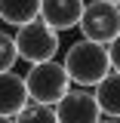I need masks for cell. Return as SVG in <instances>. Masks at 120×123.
<instances>
[{
	"label": "cell",
	"mask_w": 120,
	"mask_h": 123,
	"mask_svg": "<svg viewBox=\"0 0 120 123\" xmlns=\"http://www.w3.org/2000/svg\"><path fill=\"white\" fill-rule=\"evenodd\" d=\"M95 102H99V111L105 117H114L120 120V71H111L105 74L99 83H95Z\"/></svg>",
	"instance_id": "cell-8"
},
{
	"label": "cell",
	"mask_w": 120,
	"mask_h": 123,
	"mask_svg": "<svg viewBox=\"0 0 120 123\" xmlns=\"http://www.w3.org/2000/svg\"><path fill=\"white\" fill-rule=\"evenodd\" d=\"M86 0H40V18L52 31H71L77 28L80 15H83Z\"/></svg>",
	"instance_id": "cell-6"
},
{
	"label": "cell",
	"mask_w": 120,
	"mask_h": 123,
	"mask_svg": "<svg viewBox=\"0 0 120 123\" xmlns=\"http://www.w3.org/2000/svg\"><path fill=\"white\" fill-rule=\"evenodd\" d=\"M15 62H19V52H15V37L0 31V74L3 71H13Z\"/></svg>",
	"instance_id": "cell-11"
},
{
	"label": "cell",
	"mask_w": 120,
	"mask_h": 123,
	"mask_svg": "<svg viewBox=\"0 0 120 123\" xmlns=\"http://www.w3.org/2000/svg\"><path fill=\"white\" fill-rule=\"evenodd\" d=\"M13 123H59V117H56V108L52 105L28 102V105L13 117Z\"/></svg>",
	"instance_id": "cell-10"
},
{
	"label": "cell",
	"mask_w": 120,
	"mask_h": 123,
	"mask_svg": "<svg viewBox=\"0 0 120 123\" xmlns=\"http://www.w3.org/2000/svg\"><path fill=\"white\" fill-rule=\"evenodd\" d=\"M0 123H13V117H0Z\"/></svg>",
	"instance_id": "cell-14"
},
{
	"label": "cell",
	"mask_w": 120,
	"mask_h": 123,
	"mask_svg": "<svg viewBox=\"0 0 120 123\" xmlns=\"http://www.w3.org/2000/svg\"><path fill=\"white\" fill-rule=\"evenodd\" d=\"M34 18H40V0H0V22L19 28Z\"/></svg>",
	"instance_id": "cell-9"
},
{
	"label": "cell",
	"mask_w": 120,
	"mask_h": 123,
	"mask_svg": "<svg viewBox=\"0 0 120 123\" xmlns=\"http://www.w3.org/2000/svg\"><path fill=\"white\" fill-rule=\"evenodd\" d=\"M65 71L71 77V83H77L80 89L95 86L105 74H111V59H108V46L80 37L77 43L65 49Z\"/></svg>",
	"instance_id": "cell-1"
},
{
	"label": "cell",
	"mask_w": 120,
	"mask_h": 123,
	"mask_svg": "<svg viewBox=\"0 0 120 123\" xmlns=\"http://www.w3.org/2000/svg\"><path fill=\"white\" fill-rule=\"evenodd\" d=\"M108 59H111V71H120V34L108 43Z\"/></svg>",
	"instance_id": "cell-12"
},
{
	"label": "cell",
	"mask_w": 120,
	"mask_h": 123,
	"mask_svg": "<svg viewBox=\"0 0 120 123\" xmlns=\"http://www.w3.org/2000/svg\"><path fill=\"white\" fill-rule=\"evenodd\" d=\"M77 28L83 31L86 40H95V43H111L120 34V6L108 3V0H92L83 6V15L77 22Z\"/></svg>",
	"instance_id": "cell-4"
},
{
	"label": "cell",
	"mask_w": 120,
	"mask_h": 123,
	"mask_svg": "<svg viewBox=\"0 0 120 123\" xmlns=\"http://www.w3.org/2000/svg\"><path fill=\"white\" fill-rule=\"evenodd\" d=\"M25 86H28V98L40 102V105H56L65 98V92L71 89V77L65 71V65L56 59L37 62L25 71Z\"/></svg>",
	"instance_id": "cell-2"
},
{
	"label": "cell",
	"mask_w": 120,
	"mask_h": 123,
	"mask_svg": "<svg viewBox=\"0 0 120 123\" xmlns=\"http://www.w3.org/2000/svg\"><path fill=\"white\" fill-rule=\"evenodd\" d=\"M52 108H56L59 123H99L102 120L99 102L89 89H68L65 98H59Z\"/></svg>",
	"instance_id": "cell-5"
},
{
	"label": "cell",
	"mask_w": 120,
	"mask_h": 123,
	"mask_svg": "<svg viewBox=\"0 0 120 123\" xmlns=\"http://www.w3.org/2000/svg\"><path fill=\"white\" fill-rule=\"evenodd\" d=\"M13 37H15V52H19V59H25L28 65L49 62V59H56L59 49H62L59 31H52L43 18H34L28 25H19Z\"/></svg>",
	"instance_id": "cell-3"
},
{
	"label": "cell",
	"mask_w": 120,
	"mask_h": 123,
	"mask_svg": "<svg viewBox=\"0 0 120 123\" xmlns=\"http://www.w3.org/2000/svg\"><path fill=\"white\" fill-rule=\"evenodd\" d=\"M28 102L31 98H28L25 77L15 71H3L0 74V117H15Z\"/></svg>",
	"instance_id": "cell-7"
},
{
	"label": "cell",
	"mask_w": 120,
	"mask_h": 123,
	"mask_svg": "<svg viewBox=\"0 0 120 123\" xmlns=\"http://www.w3.org/2000/svg\"><path fill=\"white\" fill-rule=\"evenodd\" d=\"M108 3H114V6H120V0H108Z\"/></svg>",
	"instance_id": "cell-15"
},
{
	"label": "cell",
	"mask_w": 120,
	"mask_h": 123,
	"mask_svg": "<svg viewBox=\"0 0 120 123\" xmlns=\"http://www.w3.org/2000/svg\"><path fill=\"white\" fill-rule=\"evenodd\" d=\"M99 123H120V120H114V117H108V120H99Z\"/></svg>",
	"instance_id": "cell-13"
}]
</instances>
